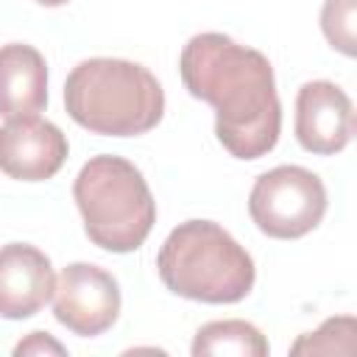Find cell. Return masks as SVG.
I'll return each mask as SVG.
<instances>
[{
    "instance_id": "6da1fadb",
    "label": "cell",
    "mask_w": 357,
    "mask_h": 357,
    "mask_svg": "<svg viewBox=\"0 0 357 357\" xmlns=\"http://www.w3.org/2000/svg\"><path fill=\"white\" fill-rule=\"evenodd\" d=\"M187 92L215 109L218 142L237 159L271 153L282 131V103L268 56L226 33H195L178 59Z\"/></svg>"
},
{
    "instance_id": "7a4b0ae2",
    "label": "cell",
    "mask_w": 357,
    "mask_h": 357,
    "mask_svg": "<svg viewBox=\"0 0 357 357\" xmlns=\"http://www.w3.org/2000/svg\"><path fill=\"white\" fill-rule=\"evenodd\" d=\"M67 114L103 137H139L165 114V92L156 75L128 59H86L64 81Z\"/></svg>"
},
{
    "instance_id": "3957f363",
    "label": "cell",
    "mask_w": 357,
    "mask_h": 357,
    "mask_svg": "<svg viewBox=\"0 0 357 357\" xmlns=\"http://www.w3.org/2000/svg\"><path fill=\"white\" fill-rule=\"evenodd\" d=\"M162 284L190 301H243L257 279L251 254L215 220H184L156 254Z\"/></svg>"
},
{
    "instance_id": "277c9868",
    "label": "cell",
    "mask_w": 357,
    "mask_h": 357,
    "mask_svg": "<svg viewBox=\"0 0 357 357\" xmlns=\"http://www.w3.org/2000/svg\"><path fill=\"white\" fill-rule=\"evenodd\" d=\"M73 198L86 237L112 254L137 251L156 223V201L142 170L114 153L92 156L78 170Z\"/></svg>"
},
{
    "instance_id": "5b68a950",
    "label": "cell",
    "mask_w": 357,
    "mask_h": 357,
    "mask_svg": "<svg viewBox=\"0 0 357 357\" xmlns=\"http://www.w3.org/2000/svg\"><path fill=\"white\" fill-rule=\"evenodd\" d=\"M326 212L324 181L298 165H279L262 173L248 195V215L257 229L273 240H298L310 234Z\"/></svg>"
},
{
    "instance_id": "8992f818",
    "label": "cell",
    "mask_w": 357,
    "mask_h": 357,
    "mask_svg": "<svg viewBox=\"0 0 357 357\" xmlns=\"http://www.w3.org/2000/svg\"><path fill=\"white\" fill-rule=\"evenodd\" d=\"M53 315L78 337H98L120 315L117 279L92 262H70L61 268L53 290Z\"/></svg>"
},
{
    "instance_id": "52a82bcc",
    "label": "cell",
    "mask_w": 357,
    "mask_h": 357,
    "mask_svg": "<svg viewBox=\"0 0 357 357\" xmlns=\"http://www.w3.org/2000/svg\"><path fill=\"white\" fill-rule=\"evenodd\" d=\"M70 145L61 128L50 120L14 117L0 126V170L17 181L53 178L67 162Z\"/></svg>"
},
{
    "instance_id": "ba28073f",
    "label": "cell",
    "mask_w": 357,
    "mask_h": 357,
    "mask_svg": "<svg viewBox=\"0 0 357 357\" xmlns=\"http://www.w3.org/2000/svg\"><path fill=\"white\" fill-rule=\"evenodd\" d=\"M354 134L349 95L332 81H307L296 95V139L318 156L340 153Z\"/></svg>"
},
{
    "instance_id": "9c48e42d",
    "label": "cell",
    "mask_w": 357,
    "mask_h": 357,
    "mask_svg": "<svg viewBox=\"0 0 357 357\" xmlns=\"http://www.w3.org/2000/svg\"><path fill=\"white\" fill-rule=\"evenodd\" d=\"M53 265L36 245H0V318L22 321L36 315L53 298Z\"/></svg>"
},
{
    "instance_id": "30bf717a",
    "label": "cell",
    "mask_w": 357,
    "mask_h": 357,
    "mask_svg": "<svg viewBox=\"0 0 357 357\" xmlns=\"http://www.w3.org/2000/svg\"><path fill=\"white\" fill-rule=\"evenodd\" d=\"M47 103L45 56L22 42L0 47V117H36Z\"/></svg>"
},
{
    "instance_id": "8fae6325",
    "label": "cell",
    "mask_w": 357,
    "mask_h": 357,
    "mask_svg": "<svg viewBox=\"0 0 357 357\" xmlns=\"http://www.w3.org/2000/svg\"><path fill=\"white\" fill-rule=\"evenodd\" d=\"M192 357L206 354H234V357H268L271 346L265 335L240 318L229 321H209L192 337Z\"/></svg>"
},
{
    "instance_id": "7c38bea8",
    "label": "cell",
    "mask_w": 357,
    "mask_h": 357,
    "mask_svg": "<svg viewBox=\"0 0 357 357\" xmlns=\"http://www.w3.org/2000/svg\"><path fill=\"white\" fill-rule=\"evenodd\" d=\"M357 324L351 315H337V318H326L315 332L301 335L290 351L293 354H354L357 343Z\"/></svg>"
},
{
    "instance_id": "4fadbf2b",
    "label": "cell",
    "mask_w": 357,
    "mask_h": 357,
    "mask_svg": "<svg viewBox=\"0 0 357 357\" xmlns=\"http://www.w3.org/2000/svg\"><path fill=\"white\" fill-rule=\"evenodd\" d=\"M357 0H326L321 8V31L326 42L343 56L357 53V28H354Z\"/></svg>"
},
{
    "instance_id": "5bb4252c",
    "label": "cell",
    "mask_w": 357,
    "mask_h": 357,
    "mask_svg": "<svg viewBox=\"0 0 357 357\" xmlns=\"http://www.w3.org/2000/svg\"><path fill=\"white\" fill-rule=\"evenodd\" d=\"M64 351L67 349L59 340H53L47 332H31L25 340H20L14 346V354L17 357H22V354H64Z\"/></svg>"
},
{
    "instance_id": "9a60e30c",
    "label": "cell",
    "mask_w": 357,
    "mask_h": 357,
    "mask_svg": "<svg viewBox=\"0 0 357 357\" xmlns=\"http://www.w3.org/2000/svg\"><path fill=\"white\" fill-rule=\"evenodd\" d=\"M39 6H47V8H59V6H67L70 0H36Z\"/></svg>"
}]
</instances>
